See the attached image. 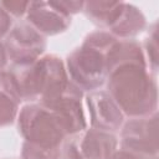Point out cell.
Returning <instances> with one entry per match:
<instances>
[{"instance_id":"cell-1","label":"cell","mask_w":159,"mask_h":159,"mask_svg":"<svg viewBox=\"0 0 159 159\" xmlns=\"http://www.w3.org/2000/svg\"><path fill=\"white\" fill-rule=\"evenodd\" d=\"M107 92L129 118L144 117L158 109V84L150 72L142 45L118 40L108 56Z\"/></svg>"},{"instance_id":"cell-2","label":"cell","mask_w":159,"mask_h":159,"mask_svg":"<svg viewBox=\"0 0 159 159\" xmlns=\"http://www.w3.org/2000/svg\"><path fill=\"white\" fill-rule=\"evenodd\" d=\"M119 39L104 30L88 34L83 43L66 58L68 78L81 91L101 88L108 76V56Z\"/></svg>"},{"instance_id":"cell-3","label":"cell","mask_w":159,"mask_h":159,"mask_svg":"<svg viewBox=\"0 0 159 159\" xmlns=\"http://www.w3.org/2000/svg\"><path fill=\"white\" fill-rule=\"evenodd\" d=\"M22 101L48 106L70 84L63 61L56 55H45L34 63L14 72Z\"/></svg>"},{"instance_id":"cell-4","label":"cell","mask_w":159,"mask_h":159,"mask_svg":"<svg viewBox=\"0 0 159 159\" xmlns=\"http://www.w3.org/2000/svg\"><path fill=\"white\" fill-rule=\"evenodd\" d=\"M17 128L26 142L41 147H60L68 137L58 116L39 103H30L21 108L17 114Z\"/></svg>"},{"instance_id":"cell-5","label":"cell","mask_w":159,"mask_h":159,"mask_svg":"<svg viewBox=\"0 0 159 159\" xmlns=\"http://www.w3.org/2000/svg\"><path fill=\"white\" fill-rule=\"evenodd\" d=\"M118 147L113 133L96 128L68 135L61 148V159H111Z\"/></svg>"},{"instance_id":"cell-6","label":"cell","mask_w":159,"mask_h":159,"mask_svg":"<svg viewBox=\"0 0 159 159\" xmlns=\"http://www.w3.org/2000/svg\"><path fill=\"white\" fill-rule=\"evenodd\" d=\"M4 47L7 60L21 68L41 57L46 50V40L27 22H19L5 37Z\"/></svg>"},{"instance_id":"cell-7","label":"cell","mask_w":159,"mask_h":159,"mask_svg":"<svg viewBox=\"0 0 159 159\" xmlns=\"http://www.w3.org/2000/svg\"><path fill=\"white\" fill-rule=\"evenodd\" d=\"M122 125L120 148L143 155L158 157V112L144 117L129 118Z\"/></svg>"},{"instance_id":"cell-8","label":"cell","mask_w":159,"mask_h":159,"mask_svg":"<svg viewBox=\"0 0 159 159\" xmlns=\"http://www.w3.org/2000/svg\"><path fill=\"white\" fill-rule=\"evenodd\" d=\"M26 20L42 36L65 32L71 25V15L61 6L60 1H30Z\"/></svg>"},{"instance_id":"cell-9","label":"cell","mask_w":159,"mask_h":159,"mask_svg":"<svg viewBox=\"0 0 159 159\" xmlns=\"http://www.w3.org/2000/svg\"><path fill=\"white\" fill-rule=\"evenodd\" d=\"M82 99L83 91H81L75 83L70 82L67 88L55 101L48 106H45L58 116L68 135L76 134L87 128Z\"/></svg>"},{"instance_id":"cell-10","label":"cell","mask_w":159,"mask_h":159,"mask_svg":"<svg viewBox=\"0 0 159 159\" xmlns=\"http://www.w3.org/2000/svg\"><path fill=\"white\" fill-rule=\"evenodd\" d=\"M86 104L92 128L114 133L122 127L124 114L107 91L96 89L89 92L86 96Z\"/></svg>"},{"instance_id":"cell-11","label":"cell","mask_w":159,"mask_h":159,"mask_svg":"<svg viewBox=\"0 0 159 159\" xmlns=\"http://www.w3.org/2000/svg\"><path fill=\"white\" fill-rule=\"evenodd\" d=\"M17 80L11 71H0V127L14 123L21 102Z\"/></svg>"},{"instance_id":"cell-12","label":"cell","mask_w":159,"mask_h":159,"mask_svg":"<svg viewBox=\"0 0 159 159\" xmlns=\"http://www.w3.org/2000/svg\"><path fill=\"white\" fill-rule=\"evenodd\" d=\"M145 27L147 20L143 12L137 6L123 1L117 17L107 29V32L119 40H129L140 34Z\"/></svg>"},{"instance_id":"cell-13","label":"cell","mask_w":159,"mask_h":159,"mask_svg":"<svg viewBox=\"0 0 159 159\" xmlns=\"http://www.w3.org/2000/svg\"><path fill=\"white\" fill-rule=\"evenodd\" d=\"M123 1H106V0H89L83 4L84 15L97 26L104 31L112 25Z\"/></svg>"},{"instance_id":"cell-14","label":"cell","mask_w":159,"mask_h":159,"mask_svg":"<svg viewBox=\"0 0 159 159\" xmlns=\"http://www.w3.org/2000/svg\"><path fill=\"white\" fill-rule=\"evenodd\" d=\"M147 65L152 73L158 71V26L154 22L149 27V32L144 39V45L142 46Z\"/></svg>"},{"instance_id":"cell-15","label":"cell","mask_w":159,"mask_h":159,"mask_svg":"<svg viewBox=\"0 0 159 159\" xmlns=\"http://www.w3.org/2000/svg\"><path fill=\"white\" fill-rule=\"evenodd\" d=\"M22 159H61V147H41L31 142H24L21 149Z\"/></svg>"},{"instance_id":"cell-16","label":"cell","mask_w":159,"mask_h":159,"mask_svg":"<svg viewBox=\"0 0 159 159\" xmlns=\"http://www.w3.org/2000/svg\"><path fill=\"white\" fill-rule=\"evenodd\" d=\"M30 1H0V6L14 17H22L26 15Z\"/></svg>"},{"instance_id":"cell-17","label":"cell","mask_w":159,"mask_h":159,"mask_svg":"<svg viewBox=\"0 0 159 159\" xmlns=\"http://www.w3.org/2000/svg\"><path fill=\"white\" fill-rule=\"evenodd\" d=\"M111 159H158V157H150V155H143L139 153L130 152L128 149H117L116 153Z\"/></svg>"},{"instance_id":"cell-18","label":"cell","mask_w":159,"mask_h":159,"mask_svg":"<svg viewBox=\"0 0 159 159\" xmlns=\"http://www.w3.org/2000/svg\"><path fill=\"white\" fill-rule=\"evenodd\" d=\"M11 25H12L11 16L0 6V40L7 36V34L11 30Z\"/></svg>"},{"instance_id":"cell-19","label":"cell","mask_w":159,"mask_h":159,"mask_svg":"<svg viewBox=\"0 0 159 159\" xmlns=\"http://www.w3.org/2000/svg\"><path fill=\"white\" fill-rule=\"evenodd\" d=\"M61 6L72 16L80 11L83 10V4L84 1H68V0H65V1H60Z\"/></svg>"},{"instance_id":"cell-20","label":"cell","mask_w":159,"mask_h":159,"mask_svg":"<svg viewBox=\"0 0 159 159\" xmlns=\"http://www.w3.org/2000/svg\"><path fill=\"white\" fill-rule=\"evenodd\" d=\"M6 63H7V55H6L4 43L0 42V71L4 70V67L6 66Z\"/></svg>"}]
</instances>
